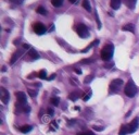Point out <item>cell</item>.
Segmentation results:
<instances>
[{
    "instance_id": "cell-42",
    "label": "cell",
    "mask_w": 139,
    "mask_h": 135,
    "mask_svg": "<svg viewBox=\"0 0 139 135\" xmlns=\"http://www.w3.org/2000/svg\"><path fill=\"white\" fill-rule=\"evenodd\" d=\"M6 70H7V68L6 67H2V72H6Z\"/></svg>"
},
{
    "instance_id": "cell-26",
    "label": "cell",
    "mask_w": 139,
    "mask_h": 135,
    "mask_svg": "<svg viewBox=\"0 0 139 135\" xmlns=\"http://www.w3.org/2000/svg\"><path fill=\"white\" fill-rule=\"evenodd\" d=\"M51 119V117L49 116V114H47V116H45V117H41V122H49Z\"/></svg>"
},
{
    "instance_id": "cell-37",
    "label": "cell",
    "mask_w": 139,
    "mask_h": 135,
    "mask_svg": "<svg viewBox=\"0 0 139 135\" xmlns=\"http://www.w3.org/2000/svg\"><path fill=\"white\" fill-rule=\"evenodd\" d=\"M74 71H75V73H77V74H82V70H81V69H74Z\"/></svg>"
},
{
    "instance_id": "cell-15",
    "label": "cell",
    "mask_w": 139,
    "mask_h": 135,
    "mask_svg": "<svg viewBox=\"0 0 139 135\" xmlns=\"http://www.w3.org/2000/svg\"><path fill=\"white\" fill-rule=\"evenodd\" d=\"M33 127L31 125H23L21 127H19V130H20V132H22V133H28V132H31Z\"/></svg>"
},
{
    "instance_id": "cell-22",
    "label": "cell",
    "mask_w": 139,
    "mask_h": 135,
    "mask_svg": "<svg viewBox=\"0 0 139 135\" xmlns=\"http://www.w3.org/2000/svg\"><path fill=\"white\" fill-rule=\"evenodd\" d=\"M91 94H92L91 89H89V91H88V94L84 95V97H83V100H84V101H87V100H89V99H90V97H91Z\"/></svg>"
},
{
    "instance_id": "cell-27",
    "label": "cell",
    "mask_w": 139,
    "mask_h": 135,
    "mask_svg": "<svg viewBox=\"0 0 139 135\" xmlns=\"http://www.w3.org/2000/svg\"><path fill=\"white\" fill-rule=\"evenodd\" d=\"M76 135H95L94 133L91 132V131H85V132H82V133H77Z\"/></svg>"
},
{
    "instance_id": "cell-21",
    "label": "cell",
    "mask_w": 139,
    "mask_h": 135,
    "mask_svg": "<svg viewBox=\"0 0 139 135\" xmlns=\"http://www.w3.org/2000/svg\"><path fill=\"white\" fill-rule=\"evenodd\" d=\"M36 11H37V13H39V14H42V15L47 14V11H46V9L44 8V7H38Z\"/></svg>"
},
{
    "instance_id": "cell-19",
    "label": "cell",
    "mask_w": 139,
    "mask_h": 135,
    "mask_svg": "<svg viewBox=\"0 0 139 135\" xmlns=\"http://www.w3.org/2000/svg\"><path fill=\"white\" fill-rule=\"evenodd\" d=\"M38 76L41 78V80H47V71L46 70H41V71H39V73H38Z\"/></svg>"
},
{
    "instance_id": "cell-7",
    "label": "cell",
    "mask_w": 139,
    "mask_h": 135,
    "mask_svg": "<svg viewBox=\"0 0 139 135\" xmlns=\"http://www.w3.org/2000/svg\"><path fill=\"white\" fill-rule=\"evenodd\" d=\"M138 126H139V118L136 117L129 124H128V127H129V133L136 132L137 129H138Z\"/></svg>"
},
{
    "instance_id": "cell-6",
    "label": "cell",
    "mask_w": 139,
    "mask_h": 135,
    "mask_svg": "<svg viewBox=\"0 0 139 135\" xmlns=\"http://www.w3.org/2000/svg\"><path fill=\"white\" fill-rule=\"evenodd\" d=\"M0 99H1L2 103L6 104V105L9 103L10 94H9V92L7 91L5 87H1V88H0Z\"/></svg>"
},
{
    "instance_id": "cell-9",
    "label": "cell",
    "mask_w": 139,
    "mask_h": 135,
    "mask_svg": "<svg viewBox=\"0 0 139 135\" xmlns=\"http://www.w3.org/2000/svg\"><path fill=\"white\" fill-rule=\"evenodd\" d=\"M82 96H83L82 92H73V93H71L68 95V99L72 100V101H76L79 97H82ZM83 97H84V96H83Z\"/></svg>"
},
{
    "instance_id": "cell-39",
    "label": "cell",
    "mask_w": 139,
    "mask_h": 135,
    "mask_svg": "<svg viewBox=\"0 0 139 135\" xmlns=\"http://www.w3.org/2000/svg\"><path fill=\"white\" fill-rule=\"evenodd\" d=\"M113 67V63H110V64H105V68H111Z\"/></svg>"
},
{
    "instance_id": "cell-18",
    "label": "cell",
    "mask_w": 139,
    "mask_h": 135,
    "mask_svg": "<svg viewBox=\"0 0 139 135\" xmlns=\"http://www.w3.org/2000/svg\"><path fill=\"white\" fill-rule=\"evenodd\" d=\"M50 103L53 105V106H59V104H60V98L59 97H51L50 99Z\"/></svg>"
},
{
    "instance_id": "cell-3",
    "label": "cell",
    "mask_w": 139,
    "mask_h": 135,
    "mask_svg": "<svg viewBox=\"0 0 139 135\" xmlns=\"http://www.w3.org/2000/svg\"><path fill=\"white\" fill-rule=\"evenodd\" d=\"M123 83H124L123 80H121V78H115V80H113L111 82L110 87H109V92H110V93H117V92L121 89Z\"/></svg>"
},
{
    "instance_id": "cell-36",
    "label": "cell",
    "mask_w": 139,
    "mask_h": 135,
    "mask_svg": "<svg viewBox=\"0 0 139 135\" xmlns=\"http://www.w3.org/2000/svg\"><path fill=\"white\" fill-rule=\"evenodd\" d=\"M31 48V46H29L28 44H24L23 45V49H29Z\"/></svg>"
},
{
    "instance_id": "cell-40",
    "label": "cell",
    "mask_w": 139,
    "mask_h": 135,
    "mask_svg": "<svg viewBox=\"0 0 139 135\" xmlns=\"http://www.w3.org/2000/svg\"><path fill=\"white\" fill-rule=\"evenodd\" d=\"M68 1H70V2H71V3H75L76 1H77V0H68Z\"/></svg>"
},
{
    "instance_id": "cell-29",
    "label": "cell",
    "mask_w": 139,
    "mask_h": 135,
    "mask_svg": "<svg viewBox=\"0 0 139 135\" xmlns=\"http://www.w3.org/2000/svg\"><path fill=\"white\" fill-rule=\"evenodd\" d=\"M104 127L103 126H99V125H94V130L95 131H102Z\"/></svg>"
},
{
    "instance_id": "cell-10",
    "label": "cell",
    "mask_w": 139,
    "mask_h": 135,
    "mask_svg": "<svg viewBox=\"0 0 139 135\" xmlns=\"http://www.w3.org/2000/svg\"><path fill=\"white\" fill-rule=\"evenodd\" d=\"M27 57L29 59H32V60H35V59H38L39 58V55H38V52L36 51L35 49L31 48V49H29V51L27 52Z\"/></svg>"
},
{
    "instance_id": "cell-38",
    "label": "cell",
    "mask_w": 139,
    "mask_h": 135,
    "mask_svg": "<svg viewBox=\"0 0 139 135\" xmlns=\"http://www.w3.org/2000/svg\"><path fill=\"white\" fill-rule=\"evenodd\" d=\"M53 29H54V26H53V24H51V26H50V28H49V32L53 31Z\"/></svg>"
},
{
    "instance_id": "cell-2",
    "label": "cell",
    "mask_w": 139,
    "mask_h": 135,
    "mask_svg": "<svg viewBox=\"0 0 139 135\" xmlns=\"http://www.w3.org/2000/svg\"><path fill=\"white\" fill-rule=\"evenodd\" d=\"M124 93L126 96L128 97H134L135 95L137 94V86L135 85V83L131 80H129L127 82V84L125 85V88H124Z\"/></svg>"
},
{
    "instance_id": "cell-33",
    "label": "cell",
    "mask_w": 139,
    "mask_h": 135,
    "mask_svg": "<svg viewBox=\"0 0 139 135\" xmlns=\"http://www.w3.org/2000/svg\"><path fill=\"white\" fill-rule=\"evenodd\" d=\"M75 122H76V120H70L68 122H67V125L68 126H72V125H74Z\"/></svg>"
},
{
    "instance_id": "cell-4",
    "label": "cell",
    "mask_w": 139,
    "mask_h": 135,
    "mask_svg": "<svg viewBox=\"0 0 139 135\" xmlns=\"http://www.w3.org/2000/svg\"><path fill=\"white\" fill-rule=\"evenodd\" d=\"M76 32H77L78 36L81 38H87L89 36V31L88 28L86 27L85 24H83V23H79V24H77V26H76Z\"/></svg>"
},
{
    "instance_id": "cell-41",
    "label": "cell",
    "mask_w": 139,
    "mask_h": 135,
    "mask_svg": "<svg viewBox=\"0 0 139 135\" xmlns=\"http://www.w3.org/2000/svg\"><path fill=\"white\" fill-rule=\"evenodd\" d=\"M74 109H75V110H78V111H79V110H81V108H79V107H74Z\"/></svg>"
},
{
    "instance_id": "cell-5",
    "label": "cell",
    "mask_w": 139,
    "mask_h": 135,
    "mask_svg": "<svg viewBox=\"0 0 139 135\" xmlns=\"http://www.w3.org/2000/svg\"><path fill=\"white\" fill-rule=\"evenodd\" d=\"M33 29L35 31V33L37 35H44L47 32V27L42 24L41 22H36L33 24Z\"/></svg>"
},
{
    "instance_id": "cell-35",
    "label": "cell",
    "mask_w": 139,
    "mask_h": 135,
    "mask_svg": "<svg viewBox=\"0 0 139 135\" xmlns=\"http://www.w3.org/2000/svg\"><path fill=\"white\" fill-rule=\"evenodd\" d=\"M36 75H37V74H36L35 72H33L32 74H29V75H28V76H27V78H29V80H31V78H33L34 76H36Z\"/></svg>"
},
{
    "instance_id": "cell-23",
    "label": "cell",
    "mask_w": 139,
    "mask_h": 135,
    "mask_svg": "<svg viewBox=\"0 0 139 135\" xmlns=\"http://www.w3.org/2000/svg\"><path fill=\"white\" fill-rule=\"evenodd\" d=\"M94 80V75L90 74V75H88V76H86L85 77V80H84V83L85 84H88V83H90V82Z\"/></svg>"
},
{
    "instance_id": "cell-8",
    "label": "cell",
    "mask_w": 139,
    "mask_h": 135,
    "mask_svg": "<svg viewBox=\"0 0 139 135\" xmlns=\"http://www.w3.org/2000/svg\"><path fill=\"white\" fill-rule=\"evenodd\" d=\"M16 99H18V103L21 105H27V100H26V95L23 93V92H16L15 93Z\"/></svg>"
},
{
    "instance_id": "cell-32",
    "label": "cell",
    "mask_w": 139,
    "mask_h": 135,
    "mask_svg": "<svg viewBox=\"0 0 139 135\" xmlns=\"http://www.w3.org/2000/svg\"><path fill=\"white\" fill-rule=\"evenodd\" d=\"M10 1H12L13 3H16V5H21L23 2V0H10Z\"/></svg>"
},
{
    "instance_id": "cell-1",
    "label": "cell",
    "mask_w": 139,
    "mask_h": 135,
    "mask_svg": "<svg viewBox=\"0 0 139 135\" xmlns=\"http://www.w3.org/2000/svg\"><path fill=\"white\" fill-rule=\"evenodd\" d=\"M113 51H114L113 45H111V44L105 45L101 49V59L103 61H109L112 58V56H113Z\"/></svg>"
},
{
    "instance_id": "cell-14",
    "label": "cell",
    "mask_w": 139,
    "mask_h": 135,
    "mask_svg": "<svg viewBox=\"0 0 139 135\" xmlns=\"http://www.w3.org/2000/svg\"><path fill=\"white\" fill-rule=\"evenodd\" d=\"M122 31H126V32H130V33H134L135 32V27L133 24H126L122 27Z\"/></svg>"
},
{
    "instance_id": "cell-12",
    "label": "cell",
    "mask_w": 139,
    "mask_h": 135,
    "mask_svg": "<svg viewBox=\"0 0 139 135\" xmlns=\"http://www.w3.org/2000/svg\"><path fill=\"white\" fill-rule=\"evenodd\" d=\"M21 54H22V51H16V52H14V54L12 55V57H11V60H10V64H14V62L20 58Z\"/></svg>"
},
{
    "instance_id": "cell-20",
    "label": "cell",
    "mask_w": 139,
    "mask_h": 135,
    "mask_svg": "<svg viewBox=\"0 0 139 135\" xmlns=\"http://www.w3.org/2000/svg\"><path fill=\"white\" fill-rule=\"evenodd\" d=\"M51 3L54 7H61L63 5V0H51Z\"/></svg>"
},
{
    "instance_id": "cell-30",
    "label": "cell",
    "mask_w": 139,
    "mask_h": 135,
    "mask_svg": "<svg viewBox=\"0 0 139 135\" xmlns=\"http://www.w3.org/2000/svg\"><path fill=\"white\" fill-rule=\"evenodd\" d=\"M81 63H91V60L90 59H83L81 61Z\"/></svg>"
},
{
    "instance_id": "cell-24",
    "label": "cell",
    "mask_w": 139,
    "mask_h": 135,
    "mask_svg": "<svg viewBox=\"0 0 139 135\" xmlns=\"http://www.w3.org/2000/svg\"><path fill=\"white\" fill-rule=\"evenodd\" d=\"M50 129L52 131H55L58 129V122L57 121H52V122H50Z\"/></svg>"
},
{
    "instance_id": "cell-28",
    "label": "cell",
    "mask_w": 139,
    "mask_h": 135,
    "mask_svg": "<svg viewBox=\"0 0 139 135\" xmlns=\"http://www.w3.org/2000/svg\"><path fill=\"white\" fill-rule=\"evenodd\" d=\"M47 112H48L49 116L52 117V116H53V113H54V110L52 109V108H48V109H47Z\"/></svg>"
},
{
    "instance_id": "cell-25",
    "label": "cell",
    "mask_w": 139,
    "mask_h": 135,
    "mask_svg": "<svg viewBox=\"0 0 139 135\" xmlns=\"http://www.w3.org/2000/svg\"><path fill=\"white\" fill-rule=\"evenodd\" d=\"M27 92H28V95H29V96L33 97V98L37 96V91H33V89H31V88H29Z\"/></svg>"
},
{
    "instance_id": "cell-11",
    "label": "cell",
    "mask_w": 139,
    "mask_h": 135,
    "mask_svg": "<svg viewBox=\"0 0 139 135\" xmlns=\"http://www.w3.org/2000/svg\"><path fill=\"white\" fill-rule=\"evenodd\" d=\"M129 133V127H128V124H123L120 129V132L118 135H127Z\"/></svg>"
},
{
    "instance_id": "cell-34",
    "label": "cell",
    "mask_w": 139,
    "mask_h": 135,
    "mask_svg": "<svg viewBox=\"0 0 139 135\" xmlns=\"http://www.w3.org/2000/svg\"><path fill=\"white\" fill-rule=\"evenodd\" d=\"M70 81H71V83H72L73 85H78V82L76 81L75 78H73V77H72V78H71V80H70Z\"/></svg>"
},
{
    "instance_id": "cell-17",
    "label": "cell",
    "mask_w": 139,
    "mask_h": 135,
    "mask_svg": "<svg viewBox=\"0 0 139 135\" xmlns=\"http://www.w3.org/2000/svg\"><path fill=\"white\" fill-rule=\"evenodd\" d=\"M98 44H99V39H96V40H94V41H92L91 44L88 46V47H86L85 49H83V50H82V52H87V51H88L90 48H92V47H94V46H97Z\"/></svg>"
},
{
    "instance_id": "cell-31",
    "label": "cell",
    "mask_w": 139,
    "mask_h": 135,
    "mask_svg": "<svg viewBox=\"0 0 139 135\" xmlns=\"http://www.w3.org/2000/svg\"><path fill=\"white\" fill-rule=\"evenodd\" d=\"M55 76H57V74L53 73V74H51L50 76H49V77L47 78V80H48V81H52V80H54V78H55Z\"/></svg>"
},
{
    "instance_id": "cell-16",
    "label": "cell",
    "mask_w": 139,
    "mask_h": 135,
    "mask_svg": "<svg viewBox=\"0 0 139 135\" xmlns=\"http://www.w3.org/2000/svg\"><path fill=\"white\" fill-rule=\"evenodd\" d=\"M82 6H83V8H84L85 10H87L88 12L91 11V6H90V2H89L88 0H84L83 3H82Z\"/></svg>"
},
{
    "instance_id": "cell-13",
    "label": "cell",
    "mask_w": 139,
    "mask_h": 135,
    "mask_svg": "<svg viewBox=\"0 0 139 135\" xmlns=\"http://www.w3.org/2000/svg\"><path fill=\"white\" fill-rule=\"evenodd\" d=\"M111 8L113 10H117L121 6V0H111Z\"/></svg>"
}]
</instances>
